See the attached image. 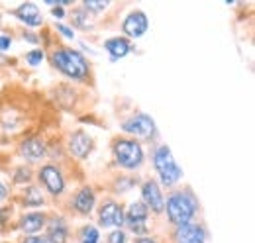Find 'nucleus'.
<instances>
[{"mask_svg": "<svg viewBox=\"0 0 255 243\" xmlns=\"http://www.w3.org/2000/svg\"><path fill=\"white\" fill-rule=\"evenodd\" d=\"M200 210L198 198L192 192V188H171L163 202V214L167 216V222L173 228L185 226L189 222H194L196 214Z\"/></svg>", "mask_w": 255, "mask_h": 243, "instance_id": "1", "label": "nucleus"}, {"mask_svg": "<svg viewBox=\"0 0 255 243\" xmlns=\"http://www.w3.org/2000/svg\"><path fill=\"white\" fill-rule=\"evenodd\" d=\"M49 63L53 65V69H57L61 75L75 83H87L91 79V63L79 49L59 45L51 49Z\"/></svg>", "mask_w": 255, "mask_h": 243, "instance_id": "2", "label": "nucleus"}, {"mask_svg": "<svg viewBox=\"0 0 255 243\" xmlns=\"http://www.w3.org/2000/svg\"><path fill=\"white\" fill-rule=\"evenodd\" d=\"M151 163L157 173V182L161 184V188H175L185 177L183 169L177 165L173 151L167 143H157L151 149Z\"/></svg>", "mask_w": 255, "mask_h": 243, "instance_id": "3", "label": "nucleus"}, {"mask_svg": "<svg viewBox=\"0 0 255 243\" xmlns=\"http://www.w3.org/2000/svg\"><path fill=\"white\" fill-rule=\"evenodd\" d=\"M112 157L116 167L124 171H137L145 163V149L139 141L131 137H114L112 141Z\"/></svg>", "mask_w": 255, "mask_h": 243, "instance_id": "4", "label": "nucleus"}, {"mask_svg": "<svg viewBox=\"0 0 255 243\" xmlns=\"http://www.w3.org/2000/svg\"><path fill=\"white\" fill-rule=\"evenodd\" d=\"M120 129L126 133V137H131V139L139 141L141 145L143 143H151V141L157 139V123L145 112L131 114L129 118L122 122Z\"/></svg>", "mask_w": 255, "mask_h": 243, "instance_id": "5", "label": "nucleus"}, {"mask_svg": "<svg viewBox=\"0 0 255 243\" xmlns=\"http://www.w3.org/2000/svg\"><path fill=\"white\" fill-rule=\"evenodd\" d=\"M35 179L39 182V188L51 198H61L67 192V179L63 169L57 163H41L35 173Z\"/></svg>", "mask_w": 255, "mask_h": 243, "instance_id": "6", "label": "nucleus"}, {"mask_svg": "<svg viewBox=\"0 0 255 243\" xmlns=\"http://www.w3.org/2000/svg\"><path fill=\"white\" fill-rule=\"evenodd\" d=\"M149 210L145 208V204L141 200H133L129 202L124 212V232L131 234L133 238H143V236H151L149 232Z\"/></svg>", "mask_w": 255, "mask_h": 243, "instance_id": "7", "label": "nucleus"}, {"mask_svg": "<svg viewBox=\"0 0 255 243\" xmlns=\"http://www.w3.org/2000/svg\"><path fill=\"white\" fill-rule=\"evenodd\" d=\"M124 204L116 198H104L100 204H96V220L98 230H124Z\"/></svg>", "mask_w": 255, "mask_h": 243, "instance_id": "8", "label": "nucleus"}, {"mask_svg": "<svg viewBox=\"0 0 255 243\" xmlns=\"http://www.w3.org/2000/svg\"><path fill=\"white\" fill-rule=\"evenodd\" d=\"M208 242V230L202 222H189L185 226L173 228L171 243H206Z\"/></svg>", "mask_w": 255, "mask_h": 243, "instance_id": "9", "label": "nucleus"}, {"mask_svg": "<svg viewBox=\"0 0 255 243\" xmlns=\"http://www.w3.org/2000/svg\"><path fill=\"white\" fill-rule=\"evenodd\" d=\"M139 192H141V202L145 204V208L149 214H163V202H165V194L163 188L157 182V179H145L139 184Z\"/></svg>", "mask_w": 255, "mask_h": 243, "instance_id": "10", "label": "nucleus"}, {"mask_svg": "<svg viewBox=\"0 0 255 243\" xmlns=\"http://www.w3.org/2000/svg\"><path fill=\"white\" fill-rule=\"evenodd\" d=\"M18 155L28 165H41L47 159V143L41 137H24L18 143Z\"/></svg>", "mask_w": 255, "mask_h": 243, "instance_id": "11", "label": "nucleus"}, {"mask_svg": "<svg viewBox=\"0 0 255 243\" xmlns=\"http://www.w3.org/2000/svg\"><path fill=\"white\" fill-rule=\"evenodd\" d=\"M96 204H98V198H96V190L95 186L91 184H85L81 186L73 196H71V210L83 218H89L91 214L96 210Z\"/></svg>", "mask_w": 255, "mask_h": 243, "instance_id": "12", "label": "nucleus"}, {"mask_svg": "<svg viewBox=\"0 0 255 243\" xmlns=\"http://www.w3.org/2000/svg\"><path fill=\"white\" fill-rule=\"evenodd\" d=\"M93 149H95V139L85 129H75V131L69 133L67 151H69L71 157H75L77 161H83L93 153Z\"/></svg>", "mask_w": 255, "mask_h": 243, "instance_id": "13", "label": "nucleus"}, {"mask_svg": "<svg viewBox=\"0 0 255 243\" xmlns=\"http://www.w3.org/2000/svg\"><path fill=\"white\" fill-rule=\"evenodd\" d=\"M147 30H149V18L143 10H131L122 20V33L129 41L143 37L147 33Z\"/></svg>", "mask_w": 255, "mask_h": 243, "instance_id": "14", "label": "nucleus"}, {"mask_svg": "<svg viewBox=\"0 0 255 243\" xmlns=\"http://www.w3.org/2000/svg\"><path fill=\"white\" fill-rule=\"evenodd\" d=\"M45 236L53 243H69L71 236V228L67 218L61 214H49L47 216V224H45Z\"/></svg>", "mask_w": 255, "mask_h": 243, "instance_id": "15", "label": "nucleus"}, {"mask_svg": "<svg viewBox=\"0 0 255 243\" xmlns=\"http://www.w3.org/2000/svg\"><path fill=\"white\" fill-rule=\"evenodd\" d=\"M47 216L49 214L43 210H28L18 218V230L22 232V236H35L45 230Z\"/></svg>", "mask_w": 255, "mask_h": 243, "instance_id": "16", "label": "nucleus"}, {"mask_svg": "<svg viewBox=\"0 0 255 243\" xmlns=\"http://www.w3.org/2000/svg\"><path fill=\"white\" fill-rule=\"evenodd\" d=\"M12 16L18 22H22L26 28H32V30L43 26V14L37 8V4H33V2H22L20 6H16L12 10Z\"/></svg>", "mask_w": 255, "mask_h": 243, "instance_id": "17", "label": "nucleus"}, {"mask_svg": "<svg viewBox=\"0 0 255 243\" xmlns=\"http://www.w3.org/2000/svg\"><path fill=\"white\" fill-rule=\"evenodd\" d=\"M104 51L110 55L112 63H116V61L124 59L126 55H129L133 51V45L124 35H114V37H108L104 41Z\"/></svg>", "mask_w": 255, "mask_h": 243, "instance_id": "18", "label": "nucleus"}, {"mask_svg": "<svg viewBox=\"0 0 255 243\" xmlns=\"http://www.w3.org/2000/svg\"><path fill=\"white\" fill-rule=\"evenodd\" d=\"M45 202H47L45 192H43L37 184H28V186H24V190H22V206H24V208L39 210V208L45 206Z\"/></svg>", "mask_w": 255, "mask_h": 243, "instance_id": "19", "label": "nucleus"}, {"mask_svg": "<svg viewBox=\"0 0 255 243\" xmlns=\"http://www.w3.org/2000/svg\"><path fill=\"white\" fill-rule=\"evenodd\" d=\"M69 20H71V28L75 30V28H79V30H91L93 26H95V18L79 4V6H75L69 14Z\"/></svg>", "mask_w": 255, "mask_h": 243, "instance_id": "20", "label": "nucleus"}, {"mask_svg": "<svg viewBox=\"0 0 255 243\" xmlns=\"http://www.w3.org/2000/svg\"><path fill=\"white\" fill-rule=\"evenodd\" d=\"M75 238H77V243H100V230L95 224H83L77 230Z\"/></svg>", "mask_w": 255, "mask_h": 243, "instance_id": "21", "label": "nucleus"}, {"mask_svg": "<svg viewBox=\"0 0 255 243\" xmlns=\"http://www.w3.org/2000/svg\"><path fill=\"white\" fill-rule=\"evenodd\" d=\"M33 171L30 165H22V167H18V169H14V173H12V182L14 184H18V186H28V184H32L33 181Z\"/></svg>", "mask_w": 255, "mask_h": 243, "instance_id": "22", "label": "nucleus"}, {"mask_svg": "<svg viewBox=\"0 0 255 243\" xmlns=\"http://www.w3.org/2000/svg\"><path fill=\"white\" fill-rule=\"evenodd\" d=\"M93 18H96L98 14H102L104 10H108V6H110V2H95V0H85L83 4H81Z\"/></svg>", "mask_w": 255, "mask_h": 243, "instance_id": "23", "label": "nucleus"}, {"mask_svg": "<svg viewBox=\"0 0 255 243\" xmlns=\"http://www.w3.org/2000/svg\"><path fill=\"white\" fill-rule=\"evenodd\" d=\"M137 184V181H133L131 177H126V175H120L118 179H116V184H114V190H116V194H122V192H128V190H131L133 186Z\"/></svg>", "mask_w": 255, "mask_h": 243, "instance_id": "24", "label": "nucleus"}, {"mask_svg": "<svg viewBox=\"0 0 255 243\" xmlns=\"http://www.w3.org/2000/svg\"><path fill=\"white\" fill-rule=\"evenodd\" d=\"M43 59H45V51H43V49H39V47L30 49V51L24 55V61H26L30 67H37Z\"/></svg>", "mask_w": 255, "mask_h": 243, "instance_id": "25", "label": "nucleus"}, {"mask_svg": "<svg viewBox=\"0 0 255 243\" xmlns=\"http://www.w3.org/2000/svg\"><path fill=\"white\" fill-rule=\"evenodd\" d=\"M106 243H128V234L124 230H112L106 236Z\"/></svg>", "mask_w": 255, "mask_h": 243, "instance_id": "26", "label": "nucleus"}, {"mask_svg": "<svg viewBox=\"0 0 255 243\" xmlns=\"http://www.w3.org/2000/svg\"><path fill=\"white\" fill-rule=\"evenodd\" d=\"M55 31L59 35H63L65 39H75V30L71 26H67L63 22H55Z\"/></svg>", "mask_w": 255, "mask_h": 243, "instance_id": "27", "label": "nucleus"}, {"mask_svg": "<svg viewBox=\"0 0 255 243\" xmlns=\"http://www.w3.org/2000/svg\"><path fill=\"white\" fill-rule=\"evenodd\" d=\"M20 243H53V242L43 234V236H24L20 240Z\"/></svg>", "mask_w": 255, "mask_h": 243, "instance_id": "28", "label": "nucleus"}, {"mask_svg": "<svg viewBox=\"0 0 255 243\" xmlns=\"http://www.w3.org/2000/svg\"><path fill=\"white\" fill-rule=\"evenodd\" d=\"M12 47V35H6V33H0V53L8 51Z\"/></svg>", "mask_w": 255, "mask_h": 243, "instance_id": "29", "label": "nucleus"}, {"mask_svg": "<svg viewBox=\"0 0 255 243\" xmlns=\"http://www.w3.org/2000/svg\"><path fill=\"white\" fill-rule=\"evenodd\" d=\"M51 16H53L55 20H59V22H61L63 18H67V12H65V8L59 4V2H57V6H53V8H51Z\"/></svg>", "mask_w": 255, "mask_h": 243, "instance_id": "30", "label": "nucleus"}, {"mask_svg": "<svg viewBox=\"0 0 255 243\" xmlns=\"http://www.w3.org/2000/svg\"><path fill=\"white\" fill-rule=\"evenodd\" d=\"M133 243H159V240L153 236H143V238H133Z\"/></svg>", "mask_w": 255, "mask_h": 243, "instance_id": "31", "label": "nucleus"}, {"mask_svg": "<svg viewBox=\"0 0 255 243\" xmlns=\"http://www.w3.org/2000/svg\"><path fill=\"white\" fill-rule=\"evenodd\" d=\"M22 37H24V41H30V43H33V45H37V43H39V37H37V35H33V33H30V31H24V33H22Z\"/></svg>", "mask_w": 255, "mask_h": 243, "instance_id": "32", "label": "nucleus"}, {"mask_svg": "<svg viewBox=\"0 0 255 243\" xmlns=\"http://www.w3.org/2000/svg\"><path fill=\"white\" fill-rule=\"evenodd\" d=\"M8 196H10V188L4 182H0V202H4Z\"/></svg>", "mask_w": 255, "mask_h": 243, "instance_id": "33", "label": "nucleus"}, {"mask_svg": "<svg viewBox=\"0 0 255 243\" xmlns=\"http://www.w3.org/2000/svg\"><path fill=\"white\" fill-rule=\"evenodd\" d=\"M8 212L10 208H0V228H4V224L8 222Z\"/></svg>", "mask_w": 255, "mask_h": 243, "instance_id": "34", "label": "nucleus"}, {"mask_svg": "<svg viewBox=\"0 0 255 243\" xmlns=\"http://www.w3.org/2000/svg\"><path fill=\"white\" fill-rule=\"evenodd\" d=\"M0 26H2V16H0Z\"/></svg>", "mask_w": 255, "mask_h": 243, "instance_id": "35", "label": "nucleus"}]
</instances>
